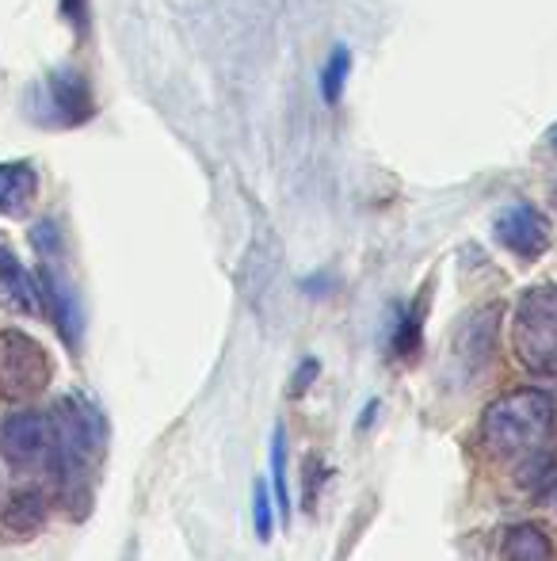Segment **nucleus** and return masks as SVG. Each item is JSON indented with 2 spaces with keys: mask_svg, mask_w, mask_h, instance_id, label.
<instances>
[{
  "mask_svg": "<svg viewBox=\"0 0 557 561\" xmlns=\"http://www.w3.org/2000/svg\"><path fill=\"white\" fill-rule=\"evenodd\" d=\"M107 428L104 416L92 401L61 398L50 409V447H46V470H50L58 496L73 508H84V496H89V481L96 473L100 458H104Z\"/></svg>",
  "mask_w": 557,
  "mask_h": 561,
  "instance_id": "1",
  "label": "nucleus"
},
{
  "mask_svg": "<svg viewBox=\"0 0 557 561\" xmlns=\"http://www.w3.org/2000/svg\"><path fill=\"white\" fill-rule=\"evenodd\" d=\"M557 409L546 390H508L481 413V447L497 462L520 470L531 458H543L554 439Z\"/></svg>",
  "mask_w": 557,
  "mask_h": 561,
  "instance_id": "2",
  "label": "nucleus"
},
{
  "mask_svg": "<svg viewBox=\"0 0 557 561\" xmlns=\"http://www.w3.org/2000/svg\"><path fill=\"white\" fill-rule=\"evenodd\" d=\"M31 244L38 256V287H43V306L50 310V321L58 329V336L66 340L69 352L81 347L84 336V306L77 295L73 279H69L66 264V241H61V226L54 218L31 226Z\"/></svg>",
  "mask_w": 557,
  "mask_h": 561,
  "instance_id": "3",
  "label": "nucleus"
},
{
  "mask_svg": "<svg viewBox=\"0 0 557 561\" xmlns=\"http://www.w3.org/2000/svg\"><path fill=\"white\" fill-rule=\"evenodd\" d=\"M515 359L538 378H557V283L527 287L512 318Z\"/></svg>",
  "mask_w": 557,
  "mask_h": 561,
  "instance_id": "4",
  "label": "nucleus"
},
{
  "mask_svg": "<svg viewBox=\"0 0 557 561\" xmlns=\"http://www.w3.org/2000/svg\"><path fill=\"white\" fill-rule=\"evenodd\" d=\"M96 115V96L84 73L73 66H58L31 92V118L46 130H77Z\"/></svg>",
  "mask_w": 557,
  "mask_h": 561,
  "instance_id": "5",
  "label": "nucleus"
},
{
  "mask_svg": "<svg viewBox=\"0 0 557 561\" xmlns=\"http://www.w3.org/2000/svg\"><path fill=\"white\" fill-rule=\"evenodd\" d=\"M50 386V359L27 333H0V398L23 401Z\"/></svg>",
  "mask_w": 557,
  "mask_h": 561,
  "instance_id": "6",
  "label": "nucleus"
},
{
  "mask_svg": "<svg viewBox=\"0 0 557 561\" xmlns=\"http://www.w3.org/2000/svg\"><path fill=\"white\" fill-rule=\"evenodd\" d=\"M46 447H50V416L31 413V409L0 416V458L12 470L46 466Z\"/></svg>",
  "mask_w": 557,
  "mask_h": 561,
  "instance_id": "7",
  "label": "nucleus"
},
{
  "mask_svg": "<svg viewBox=\"0 0 557 561\" xmlns=\"http://www.w3.org/2000/svg\"><path fill=\"white\" fill-rule=\"evenodd\" d=\"M492 237L500 241V249H508L520 260H538L550 249V222L543 218V210H535L531 203H512L497 215L492 222Z\"/></svg>",
  "mask_w": 557,
  "mask_h": 561,
  "instance_id": "8",
  "label": "nucleus"
},
{
  "mask_svg": "<svg viewBox=\"0 0 557 561\" xmlns=\"http://www.w3.org/2000/svg\"><path fill=\"white\" fill-rule=\"evenodd\" d=\"M497 325H500V306H481V310H474L459 325L454 344H451V355L466 378L481 375V370L489 367L492 347H497Z\"/></svg>",
  "mask_w": 557,
  "mask_h": 561,
  "instance_id": "9",
  "label": "nucleus"
},
{
  "mask_svg": "<svg viewBox=\"0 0 557 561\" xmlns=\"http://www.w3.org/2000/svg\"><path fill=\"white\" fill-rule=\"evenodd\" d=\"M50 519V496L43 489H15L0 504V542H31Z\"/></svg>",
  "mask_w": 557,
  "mask_h": 561,
  "instance_id": "10",
  "label": "nucleus"
},
{
  "mask_svg": "<svg viewBox=\"0 0 557 561\" xmlns=\"http://www.w3.org/2000/svg\"><path fill=\"white\" fill-rule=\"evenodd\" d=\"M0 302L12 306L15 313H38L43 310V287L38 275H31L27 267L15 260L12 249L0 244Z\"/></svg>",
  "mask_w": 557,
  "mask_h": 561,
  "instance_id": "11",
  "label": "nucleus"
},
{
  "mask_svg": "<svg viewBox=\"0 0 557 561\" xmlns=\"http://www.w3.org/2000/svg\"><path fill=\"white\" fill-rule=\"evenodd\" d=\"M38 192V172L27 161H4L0 164V215L4 218H27L31 203Z\"/></svg>",
  "mask_w": 557,
  "mask_h": 561,
  "instance_id": "12",
  "label": "nucleus"
},
{
  "mask_svg": "<svg viewBox=\"0 0 557 561\" xmlns=\"http://www.w3.org/2000/svg\"><path fill=\"white\" fill-rule=\"evenodd\" d=\"M500 554L504 561H554V542L538 524H515L508 527Z\"/></svg>",
  "mask_w": 557,
  "mask_h": 561,
  "instance_id": "13",
  "label": "nucleus"
},
{
  "mask_svg": "<svg viewBox=\"0 0 557 561\" xmlns=\"http://www.w3.org/2000/svg\"><path fill=\"white\" fill-rule=\"evenodd\" d=\"M420 333H423V298L413 302L409 310L397 318L394 336H390V352H394L397 359H413V355L420 352Z\"/></svg>",
  "mask_w": 557,
  "mask_h": 561,
  "instance_id": "14",
  "label": "nucleus"
},
{
  "mask_svg": "<svg viewBox=\"0 0 557 561\" xmlns=\"http://www.w3.org/2000/svg\"><path fill=\"white\" fill-rule=\"evenodd\" d=\"M271 493H276V508L282 516V524H290V485H287V432L282 424L271 436Z\"/></svg>",
  "mask_w": 557,
  "mask_h": 561,
  "instance_id": "15",
  "label": "nucleus"
},
{
  "mask_svg": "<svg viewBox=\"0 0 557 561\" xmlns=\"http://www.w3.org/2000/svg\"><path fill=\"white\" fill-rule=\"evenodd\" d=\"M348 73H351V50L348 46H333L325 69H321V96H325V104H336L344 96Z\"/></svg>",
  "mask_w": 557,
  "mask_h": 561,
  "instance_id": "16",
  "label": "nucleus"
},
{
  "mask_svg": "<svg viewBox=\"0 0 557 561\" xmlns=\"http://www.w3.org/2000/svg\"><path fill=\"white\" fill-rule=\"evenodd\" d=\"M253 527H256V539L271 542V531H276V516H271V493L264 481H256L253 489Z\"/></svg>",
  "mask_w": 557,
  "mask_h": 561,
  "instance_id": "17",
  "label": "nucleus"
},
{
  "mask_svg": "<svg viewBox=\"0 0 557 561\" xmlns=\"http://www.w3.org/2000/svg\"><path fill=\"white\" fill-rule=\"evenodd\" d=\"M58 8H61V15H66L69 27H73V35L77 38H89V27H92L89 0H58Z\"/></svg>",
  "mask_w": 557,
  "mask_h": 561,
  "instance_id": "18",
  "label": "nucleus"
},
{
  "mask_svg": "<svg viewBox=\"0 0 557 561\" xmlns=\"http://www.w3.org/2000/svg\"><path fill=\"white\" fill-rule=\"evenodd\" d=\"M317 359H305V367H298L294 370V378H290V393H305L310 390V382L317 378Z\"/></svg>",
  "mask_w": 557,
  "mask_h": 561,
  "instance_id": "19",
  "label": "nucleus"
},
{
  "mask_svg": "<svg viewBox=\"0 0 557 561\" xmlns=\"http://www.w3.org/2000/svg\"><path fill=\"white\" fill-rule=\"evenodd\" d=\"M543 501L550 504V508H554V516H557V478H554V485L546 489V496H543Z\"/></svg>",
  "mask_w": 557,
  "mask_h": 561,
  "instance_id": "20",
  "label": "nucleus"
},
{
  "mask_svg": "<svg viewBox=\"0 0 557 561\" xmlns=\"http://www.w3.org/2000/svg\"><path fill=\"white\" fill-rule=\"evenodd\" d=\"M546 146H550L554 153H557V123L550 126V130H546Z\"/></svg>",
  "mask_w": 557,
  "mask_h": 561,
  "instance_id": "21",
  "label": "nucleus"
}]
</instances>
